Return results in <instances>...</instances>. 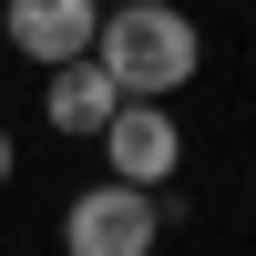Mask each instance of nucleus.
<instances>
[{
	"label": "nucleus",
	"instance_id": "1",
	"mask_svg": "<svg viewBox=\"0 0 256 256\" xmlns=\"http://www.w3.org/2000/svg\"><path fill=\"white\" fill-rule=\"evenodd\" d=\"M92 72L113 82L123 102H174L184 82L205 72V31L174 10V0H123V10H102V31H92Z\"/></svg>",
	"mask_w": 256,
	"mask_h": 256
},
{
	"label": "nucleus",
	"instance_id": "2",
	"mask_svg": "<svg viewBox=\"0 0 256 256\" xmlns=\"http://www.w3.org/2000/svg\"><path fill=\"white\" fill-rule=\"evenodd\" d=\"M164 246V195L134 184H82L62 205V256H154Z\"/></svg>",
	"mask_w": 256,
	"mask_h": 256
},
{
	"label": "nucleus",
	"instance_id": "3",
	"mask_svg": "<svg viewBox=\"0 0 256 256\" xmlns=\"http://www.w3.org/2000/svg\"><path fill=\"white\" fill-rule=\"evenodd\" d=\"M92 144H102V184H134V195H164V184H174V164H184V123H174V102H123Z\"/></svg>",
	"mask_w": 256,
	"mask_h": 256
},
{
	"label": "nucleus",
	"instance_id": "4",
	"mask_svg": "<svg viewBox=\"0 0 256 256\" xmlns=\"http://www.w3.org/2000/svg\"><path fill=\"white\" fill-rule=\"evenodd\" d=\"M92 31H102V0H0V41H10L31 72L92 62Z\"/></svg>",
	"mask_w": 256,
	"mask_h": 256
},
{
	"label": "nucleus",
	"instance_id": "5",
	"mask_svg": "<svg viewBox=\"0 0 256 256\" xmlns=\"http://www.w3.org/2000/svg\"><path fill=\"white\" fill-rule=\"evenodd\" d=\"M113 113H123V92H113V82L92 72V62H72V72H41V123H52V134L92 144V134H102Z\"/></svg>",
	"mask_w": 256,
	"mask_h": 256
},
{
	"label": "nucleus",
	"instance_id": "6",
	"mask_svg": "<svg viewBox=\"0 0 256 256\" xmlns=\"http://www.w3.org/2000/svg\"><path fill=\"white\" fill-rule=\"evenodd\" d=\"M10 164H20V154H10V123H0V184H10Z\"/></svg>",
	"mask_w": 256,
	"mask_h": 256
},
{
	"label": "nucleus",
	"instance_id": "7",
	"mask_svg": "<svg viewBox=\"0 0 256 256\" xmlns=\"http://www.w3.org/2000/svg\"><path fill=\"white\" fill-rule=\"evenodd\" d=\"M102 10H123V0H102Z\"/></svg>",
	"mask_w": 256,
	"mask_h": 256
}]
</instances>
